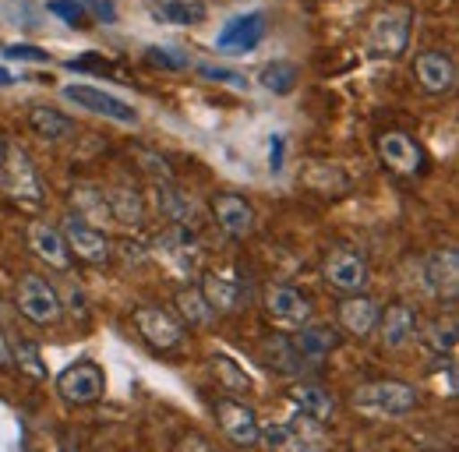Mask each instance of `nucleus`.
Masks as SVG:
<instances>
[{
  "mask_svg": "<svg viewBox=\"0 0 459 452\" xmlns=\"http://www.w3.org/2000/svg\"><path fill=\"white\" fill-rule=\"evenodd\" d=\"M0 191H4L14 205H22V209H29V213H39L43 202H47L39 170L32 163V156H29L25 149H18V145H7V152H4V160H0Z\"/></svg>",
  "mask_w": 459,
  "mask_h": 452,
  "instance_id": "obj_1",
  "label": "nucleus"
},
{
  "mask_svg": "<svg viewBox=\"0 0 459 452\" xmlns=\"http://www.w3.org/2000/svg\"><path fill=\"white\" fill-rule=\"evenodd\" d=\"M350 403L364 413H375V417H403L417 406V389L406 382H396V378H382V382L357 386Z\"/></svg>",
  "mask_w": 459,
  "mask_h": 452,
  "instance_id": "obj_2",
  "label": "nucleus"
},
{
  "mask_svg": "<svg viewBox=\"0 0 459 452\" xmlns=\"http://www.w3.org/2000/svg\"><path fill=\"white\" fill-rule=\"evenodd\" d=\"M410 29H413V14L406 7H385L382 14H375L368 29V54L382 60L403 56L410 47Z\"/></svg>",
  "mask_w": 459,
  "mask_h": 452,
  "instance_id": "obj_3",
  "label": "nucleus"
},
{
  "mask_svg": "<svg viewBox=\"0 0 459 452\" xmlns=\"http://www.w3.org/2000/svg\"><path fill=\"white\" fill-rule=\"evenodd\" d=\"M18 311L32 322V326H57L64 315V300L60 290L47 276L25 273L18 280Z\"/></svg>",
  "mask_w": 459,
  "mask_h": 452,
  "instance_id": "obj_4",
  "label": "nucleus"
},
{
  "mask_svg": "<svg viewBox=\"0 0 459 452\" xmlns=\"http://www.w3.org/2000/svg\"><path fill=\"white\" fill-rule=\"evenodd\" d=\"M57 396L71 406H92L107 396V371L96 361H74L57 375Z\"/></svg>",
  "mask_w": 459,
  "mask_h": 452,
  "instance_id": "obj_5",
  "label": "nucleus"
},
{
  "mask_svg": "<svg viewBox=\"0 0 459 452\" xmlns=\"http://www.w3.org/2000/svg\"><path fill=\"white\" fill-rule=\"evenodd\" d=\"M60 233H64V240H67V251H71L74 258L89 262V265H107L110 255H114V244H110V237L103 233V226L89 223V220L78 216V213H67V216H64Z\"/></svg>",
  "mask_w": 459,
  "mask_h": 452,
  "instance_id": "obj_6",
  "label": "nucleus"
},
{
  "mask_svg": "<svg viewBox=\"0 0 459 452\" xmlns=\"http://www.w3.org/2000/svg\"><path fill=\"white\" fill-rule=\"evenodd\" d=\"M156 255H160V262H163L170 273H177L180 280H195V276H198L202 248H198V240H195V233H191L187 226L167 230V233L156 240Z\"/></svg>",
  "mask_w": 459,
  "mask_h": 452,
  "instance_id": "obj_7",
  "label": "nucleus"
},
{
  "mask_svg": "<svg viewBox=\"0 0 459 452\" xmlns=\"http://www.w3.org/2000/svg\"><path fill=\"white\" fill-rule=\"evenodd\" d=\"M265 315L273 326L293 333L304 322H311V300L290 282H273V286H265Z\"/></svg>",
  "mask_w": 459,
  "mask_h": 452,
  "instance_id": "obj_8",
  "label": "nucleus"
},
{
  "mask_svg": "<svg viewBox=\"0 0 459 452\" xmlns=\"http://www.w3.org/2000/svg\"><path fill=\"white\" fill-rule=\"evenodd\" d=\"M64 100L74 103V107H82V110L100 113V117H107V120H117V124H131V127L138 124V110H134L131 103L117 100L114 92H107V89L85 85V82L67 85V89H64Z\"/></svg>",
  "mask_w": 459,
  "mask_h": 452,
  "instance_id": "obj_9",
  "label": "nucleus"
},
{
  "mask_svg": "<svg viewBox=\"0 0 459 452\" xmlns=\"http://www.w3.org/2000/svg\"><path fill=\"white\" fill-rule=\"evenodd\" d=\"M134 329L142 333V339L149 346H156V350H173V346H180L184 336H187V326L177 315H170L167 308H156V304H142L134 311Z\"/></svg>",
  "mask_w": 459,
  "mask_h": 452,
  "instance_id": "obj_10",
  "label": "nucleus"
},
{
  "mask_svg": "<svg viewBox=\"0 0 459 452\" xmlns=\"http://www.w3.org/2000/svg\"><path fill=\"white\" fill-rule=\"evenodd\" d=\"M378 160L400 177H417L424 170V149L406 131H385L378 135Z\"/></svg>",
  "mask_w": 459,
  "mask_h": 452,
  "instance_id": "obj_11",
  "label": "nucleus"
},
{
  "mask_svg": "<svg viewBox=\"0 0 459 452\" xmlns=\"http://www.w3.org/2000/svg\"><path fill=\"white\" fill-rule=\"evenodd\" d=\"M325 280L343 297V293H360L368 286V258L353 248H336L325 258Z\"/></svg>",
  "mask_w": 459,
  "mask_h": 452,
  "instance_id": "obj_12",
  "label": "nucleus"
},
{
  "mask_svg": "<svg viewBox=\"0 0 459 452\" xmlns=\"http://www.w3.org/2000/svg\"><path fill=\"white\" fill-rule=\"evenodd\" d=\"M216 421H220V431L227 435V442L233 446H258V431H262V421L258 413L240 403V399H220L216 403Z\"/></svg>",
  "mask_w": 459,
  "mask_h": 452,
  "instance_id": "obj_13",
  "label": "nucleus"
},
{
  "mask_svg": "<svg viewBox=\"0 0 459 452\" xmlns=\"http://www.w3.org/2000/svg\"><path fill=\"white\" fill-rule=\"evenodd\" d=\"M413 74L424 92L431 96H449L456 89V60L446 50H424L413 60Z\"/></svg>",
  "mask_w": 459,
  "mask_h": 452,
  "instance_id": "obj_14",
  "label": "nucleus"
},
{
  "mask_svg": "<svg viewBox=\"0 0 459 452\" xmlns=\"http://www.w3.org/2000/svg\"><path fill=\"white\" fill-rule=\"evenodd\" d=\"M378 336H382V346L389 350H400L410 339L420 333V315L410 300H393L385 311H378Z\"/></svg>",
  "mask_w": 459,
  "mask_h": 452,
  "instance_id": "obj_15",
  "label": "nucleus"
},
{
  "mask_svg": "<svg viewBox=\"0 0 459 452\" xmlns=\"http://www.w3.org/2000/svg\"><path fill=\"white\" fill-rule=\"evenodd\" d=\"M424 286L438 300H456L459 293V251L456 248H438L424 258Z\"/></svg>",
  "mask_w": 459,
  "mask_h": 452,
  "instance_id": "obj_16",
  "label": "nucleus"
},
{
  "mask_svg": "<svg viewBox=\"0 0 459 452\" xmlns=\"http://www.w3.org/2000/svg\"><path fill=\"white\" fill-rule=\"evenodd\" d=\"M262 39H265V18L258 11H251V14L230 18L223 25V32L216 36V50H223V54H251Z\"/></svg>",
  "mask_w": 459,
  "mask_h": 452,
  "instance_id": "obj_17",
  "label": "nucleus"
},
{
  "mask_svg": "<svg viewBox=\"0 0 459 452\" xmlns=\"http://www.w3.org/2000/svg\"><path fill=\"white\" fill-rule=\"evenodd\" d=\"M212 216H216L220 230L233 240H244L255 230V205L244 195H233V191H223V195L212 198Z\"/></svg>",
  "mask_w": 459,
  "mask_h": 452,
  "instance_id": "obj_18",
  "label": "nucleus"
},
{
  "mask_svg": "<svg viewBox=\"0 0 459 452\" xmlns=\"http://www.w3.org/2000/svg\"><path fill=\"white\" fill-rule=\"evenodd\" d=\"M378 304L360 290V293H343L340 308H336V318H340V329L357 339H368L378 326Z\"/></svg>",
  "mask_w": 459,
  "mask_h": 452,
  "instance_id": "obj_19",
  "label": "nucleus"
},
{
  "mask_svg": "<svg viewBox=\"0 0 459 452\" xmlns=\"http://www.w3.org/2000/svg\"><path fill=\"white\" fill-rule=\"evenodd\" d=\"M297 336L290 339L293 343V350L307 361V364H315V361H322V357H329L343 336H340V329L336 326H329V322H304L300 329H293Z\"/></svg>",
  "mask_w": 459,
  "mask_h": 452,
  "instance_id": "obj_20",
  "label": "nucleus"
},
{
  "mask_svg": "<svg viewBox=\"0 0 459 452\" xmlns=\"http://www.w3.org/2000/svg\"><path fill=\"white\" fill-rule=\"evenodd\" d=\"M29 248L39 262H47L50 269L67 273L71 269V251H67V240L60 233V226L50 223H32L29 226Z\"/></svg>",
  "mask_w": 459,
  "mask_h": 452,
  "instance_id": "obj_21",
  "label": "nucleus"
},
{
  "mask_svg": "<svg viewBox=\"0 0 459 452\" xmlns=\"http://www.w3.org/2000/svg\"><path fill=\"white\" fill-rule=\"evenodd\" d=\"M290 403H293L297 413H304V417H311V421H318V424L333 421V413H336L333 396L325 393L322 386H311V382H297V386L290 389Z\"/></svg>",
  "mask_w": 459,
  "mask_h": 452,
  "instance_id": "obj_22",
  "label": "nucleus"
},
{
  "mask_svg": "<svg viewBox=\"0 0 459 452\" xmlns=\"http://www.w3.org/2000/svg\"><path fill=\"white\" fill-rule=\"evenodd\" d=\"M67 198H71V213L85 216L89 223H96V226L114 223L110 202H107V191H103V187H96V184H78V187H71Z\"/></svg>",
  "mask_w": 459,
  "mask_h": 452,
  "instance_id": "obj_23",
  "label": "nucleus"
},
{
  "mask_svg": "<svg viewBox=\"0 0 459 452\" xmlns=\"http://www.w3.org/2000/svg\"><path fill=\"white\" fill-rule=\"evenodd\" d=\"M198 290L205 293V300L212 304V311H216V315H230V311H237V308H240V293H244V286L233 280L230 273H205Z\"/></svg>",
  "mask_w": 459,
  "mask_h": 452,
  "instance_id": "obj_24",
  "label": "nucleus"
},
{
  "mask_svg": "<svg viewBox=\"0 0 459 452\" xmlns=\"http://www.w3.org/2000/svg\"><path fill=\"white\" fill-rule=\"evenodd\" d=\"M173 304H177V315H180V322H184L187 329H205V326H212V318H216L212 304L205 300V293H202L198 286L177 290Z\"/></svg>",
  "mask_w": 459,
  "mask_h": 452,
  "instance_id": "obj_25",
  "label": "nucleus"
},
{
  "mask_svg": "<svg viewBox=\"0 0 459 452\" xmlns=\"http://www.w3.org/2000/svg\"><path fill=\"white\" fill-rule=\"evenodd\" d=\"M29 124L47 142H60V138L74 135V120L67 113H60L57 107H47V103H32L29 107Z\"/></svg>",
  "mask_w": 459,
  "mask_h": 452,
  "instance_id": "obj_26",
  "label": "nucleus"
},
{
  "mask_svg": "<svg viewBox=\"0 0 459 452\" xmlns=\"http://www.w3.org/2000/svg\"><path fill=\"white\" fill-rule=\"evenodd\" d=\"M107 202H110V216H114V223L142 226V220H145V202H142V195H138L134 187H127V184L110 187V191H107Z\"/></svg>",
  "mask_w": 459,
  "mask_h": 452,
  "instance_id": "obj_27",
  "label": "nucleus"
},
{
  "mask_svg": "<svg viewBox=\"0 0 459 452\" xmlns=\"http://www.w3.org/2000/svg\"><path fill=\"white\" fill-rule=\"evenodd\" d=\"M11 364H14L18 371H25L29 378H36V382L47 378V361H43L36 339H25V336L11 339Z\"/></svg>",
  "mask_w": 459,
  "mask_h": 452,
  "instance_id": "obj_28",
  "label": "nucleus"
},
{
  "mask_svg": "<svg viewBox=\"0 0 459 452\" xmlns=\"http://www.w3.org/2000/svg\"><path fill=\"white\" fill-rule=\"evenodd\" d=\"M456 343H459V326L453 315L446 318H435L428 329H424V346L438 357H453L456 353Z\"/></svg>",
  "mask_w": 459,
  "mask_h": 452,
  "instance_id": "obj_29",
  "label": "nucleus"
},
{
  "mask_svg": "<svg viewBox=\"0 0 459 452\" xmlns=\"http://www.w3.org/2000/svg\"><path fill=\"white\" fill-rule=\"evenodd\" d=\"M258 85L273 96H290L297 89V67L290 60H273L258 71Z\"/></svg>",
  "mask_w": 459,
  "mask_h": 452,
  "instance_id": "obj_30",
  "label": "nucleus"
},
{
  "mask_svg": "<svg viewBox=\"0 0 459 452\" xmlns=\"http://www.w3.org/2000/svg\"><path fill=\"white\" fill-rule=\"evenodd\" d=\"M265 361L280 371V375H304V357L293 350V343L290 339H265Z\"/></svg>",
  "mask_w": 459,
  "mask_h": 452,
  "instance_id": "obj_31",
  "label": "nucleus"
},
{
  "mask_svg": "<svg viewBox=\"0 0 459 452\" xmlns=\"http://www.w3.org/2000/svg\"><path fill=\"white\" fill-rule=\"evenodd\" d=\"M209 368H212V375H216V382H223L227 389L233 393H247L255 382H251V375L233 361L227 353H216V357H209Z\"/></svg>",
  "mask_w": 459,
  "mask_h": 452,
  "instance_id": "obj_32",
  "label": "nucleus"
},
{
  "mask_svg": "<svg viewBox=\"0 0 459 452\" xmlns=\"http://www.w3.org/2000/svg\"><path fill=\"white\" fill-rule=\"evenodd\" d=\"M156 198H160V213H167V216H170V220H177V223L191 220V213H195L191 198H187L184 191H177V187H170V184L156 187Z\"/></svg>",
  "mask_w": 459,
  "mask_h": 452,
  "instance_id": "obj_33",
  "label": "nucleus"
},
{
  "mask_svg": "<svg viewBox=\"0 0 459 452\" xmlns=\"http://www.w3.org/2000/svg\"><path fill=\"white\" fill-rule=\"evenodd\" d=\"M156 18L177 22V25H198L205 18V7L202 4H187V0H167V4L156 7Z\"/></svg>",
  "mask_w": 459,
  "mask_h": 452,
  "instance_id": "obj_34",
  "label": "nucleus"
},
{
  "mask_svg": "<svg viewBox=\"0 0 459 452\" xmlns=\"http://www.w3.org/2000/svg\"><path fill=\"white\" fill-rule=\"evenodd\" d=\"M145 60L152 67H163V71H187L191 67V56L180 54V50H167V47H149L145 50Z\"/></svg>",
  "mask_w": 459,
  "mask_h": 452,
  "instance_id": "obj_35",
  "label": "nucleus"
},
{
  "mask_svg": "<svg viewBox=\"0 0 459 452\" xmlns=\"http://www.w3.org/2000/svg\"><path fill=\"white\" fill-rule=\"evenodd\" d=\"M47 7H50V14H57L67 25H85L89 22V11H85L82 0H50Z\"/></svg>",
  "mask_w": 459,
  "mask_h": 452,
  "instance_id": "obj_36",
  "label": "nucleus"
},
{
  "mask_svg": "<svg viewBox=\"0 0 459 452\" xmlns=\"http://www.w3.org/2000/svg\"><path fill=\"white\" fill-rule=\"evenodd\" d=\"M202 78H209V82H220V85H233V89H247V78L244 74H237V71H230V67H212V64H198L195 67Z\"/></svg>",
  "mask_w": 459,
  "mask_h": 452,
  "instance_id": "obj_37",
  "label": "nucleus"
},
{
  "mask_svg": "<svg viewBox=\"0 0 459 452\" xmlns=\"http://www.w3.org/2000/svg\"><path fill=\"white\" fill-rule=\"evenodd\" d=\"M4 56H11V60H32V64H47L50 60V54L39 50V47H7Z\"/></svg>",
  "mask_w": 459,
  "mask_h": 452,
  "instance_id": "obj_38",
  "label": "nucleus"
},
{
  "mask_svg": "<svg viewBox=\"0 0 459 452\" xmlns=\"http://www.w3.org/2000/svg\"><path fill=\"white\" fill-rule=\"evenodd\" d=\"M89 14H96L100 22H117V7L114 0H82Z\"/></svg>",
  "mask_w": 459,
  "mask_h": 452,
  "instance_id": "obj_39",
  "label": "nucleus"
},
{
  "mask_svg": "<svg viewBox=\"0 0 459 452\" xmlns=\"http://www.w3.org/2000/svg\"><path fill=\"white\" fill-rule=\"evenodd\" d=\"M283 149H287L283 135H273V138H269V170H273V173L283 170Z\"/></svg>",
  "mask_w": 459,
  "mask_h": 452,
  "instance_id": "obj_40",
  "label": "nucleus"
},
{
  "mask_svg": "<svg viewBox=\"0 0 459 452\" xmlns=\"http://www.w3.org/2000/svg\"><path fill=\"white\" fill-rule=\"evenodd\" d=\"M7 364H11V339L0 329V368H7Z\"/></svg>",
  "mask_w": 459,
  "mask_h": 452,
  "instance_id": "obj_41",
  "label": "nucleus"
},
{
  "mask_svg": "<svg viewBox=\"0 0 459 452\" xmlns=\"http://www.w3.org/2000/svg\"><path fill=\"white\" fill-rule=\"evenodd\" d=\"M180 449H209V442H202V439H184Z\"/></svg>",
  "mask_w": 459,
  "mask_h": 452,
  "instance_id": "obj_42",
  "label": "nucleus"
},
{
  "mask_svg": "<svg viewBox=\"0 0 459 452\" xmlns=\"http://www.w3.org/2000/svg\"><path fill=\"white\" fill-rule=\"evenodd\" d=\"M14 82H18V74L7 71V67H0V89H4V85H14Z\"/></svg>",
  "mask_w": 459,
  "mask_h": 452,
  "instance_id": "obj_43",
  "label": "nucleus"
},
{
  "mask_svg": "<svg viewBox=\"0 0 459 452\" xmlns=\"http://www.w3.org/2000/svg\"><path fill=\"white\" fill-rule=\"evenodd\" d=\"M4 152H7V142H4V135H0V160H4Z\"/></svg>",
  "mask_w": 459,
  "mask_h": 452,
  "instance_id": "obj_44",
  "label": "nucleus"
}]
</instances>
